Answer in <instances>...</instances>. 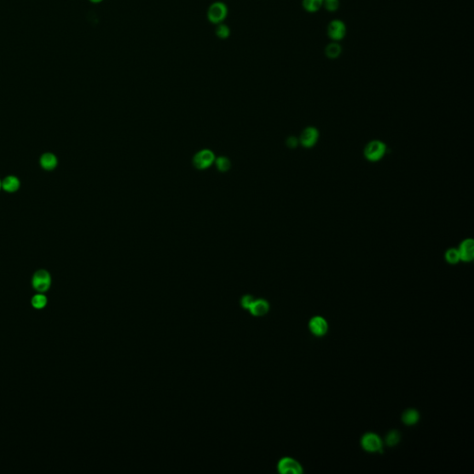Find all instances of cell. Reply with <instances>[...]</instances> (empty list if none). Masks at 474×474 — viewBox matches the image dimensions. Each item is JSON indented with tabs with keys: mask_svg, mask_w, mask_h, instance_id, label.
Here are the masks:
<instances>
[{
	"mask_svg": "<svg viewBox=\"0 0 474 474\" xmlns=\"http://www.w3.org/2000/svg\"><path fill=\"white\" fill-rule=\"evenodd\" d=\"M386 153V145L380 140H373L368 143L364 148V156L369 162H376L382 160Z\"/></svg>",
	"mask_w": 474,
	"mask_h": 474,
	"instance_id": "1",
	"label": "cell"
},
{
	"mask_svg": "<svg viewBox=\"0 0 474 474\" xmlns=\"http://www.w3.org/2000/svg\"><path fill=\"white\" fill-rule=\"evenodd\" d=\"M228 16V7L224 2L216 1L208 7L207 17L208 20L213 24H220L225 21Z\"/></svg>",
	"mask_w": 474,
	"mask_h": 474,
	"instance_id": "2",
	"label": "cell"
},
{
	"mask_svg": "<svg viewBox=\"0 0 474 474\" xmlns=\"http://www.w3.org/2000/svg\"><path fill=\"white\" fill-rule=\"evenodd\" d=\"M33 287L39 293H45L51 285V276L46 270H39L34 274Z\"/></svg>",
	"mask_w": 474,
	"mask_h": 474,
	"instance_id": "3",
	"label": "cell"
},
{
	"mask_svg": "<svg viewBox=\"0 0 474 474\" xmlns=\"http://www.w3.org/2000/svg\"><path fill=\"white\" fill-rule=\"evenodd\" d=\"M361 446L366 451L371 452H382V441L378 434L374 433H368L364 434L361 438Z\"/></svg>",
	"mask_w": 474,
	"mask_h": 474,
	"instance_id": "4",
	"label": "cell"
},
{
	"mask_svg": "<svg viewBox=\"0 0 474 474\" xmlns=\"http://www.w3.org/2000/svg\"><path fill=\"white\" fill-rule=\"evenodd\" d=\"M327 35L334 42L343 40L347 35V26L340 20H334L327 26Z\"/></svg>",
	"mask_w": 474,
	"mask_h": 474,
	"instance_id": "5",
	"label": "cell"
},
{
	"mask_svg": "<svg viewBox=\"0 0 474 474\" xmlns=\"http://www.w3.org/2000/svg\"><path fill=\"white\" fill-rule=\"evenodd\" d=\"M277 468L280 473L301 474L303 472L300 463L289 457L281 458V460L278 463Z\"/></svg>",
	"mask_w": 474,
	"mask_h": 474,
	"instance_id": "6",
	"label": "cell"
},
{
	"mask_svg": "<svg viewBox=\"0 0 474 474\" xmlns=\"http://www.w3.org/2000/svg\"><path fill=\"white\" fill-rule=\"evenodd\" d=\"M214 162V154L212 151L208 150V149L199 151L195 155L193 160L195 167L200 170L208 168Z\"/></svg>",
	"mask_w": 474,
	"mask_h": 474,
	"instance_id": "7",
	"label": "cell"
},
{
	"mask_svg": "<svg viewBox=\"0 0 474 474\" xmlns=\"http://www.w3.org/2000/svg\"><path fill=\"white\" fill-rule=\"evenodd\" d=\"M318 130L315 127H311V126L303 130V132L301 133L300 136H299L300 145H303L304 147H306V148H310V147L314 146L316 145V143L318 142Z\"/></svg>",
	"mask_w": 474,
	"mask_h": 474,
	"instance_id": "8",
	"label": "cell"
},
{
	"mask_svg": "<svg viewBox=\"0 0 474 474\" xmlns=\"http://www.w3.org/2000/svg\"><path fill=\"white\" fill-rule=\"evenodd\" d=\"M310 332L314 336H324L328 332V323L322 316H315L311 318L308 324Z\"/></svg>",
	"mask_w": 474,
	"mask_h": 474,
	"instance_id": "9",
	"label": "cell"
},
{
	"mask_svg": "<svg viewBox=\"0 0 474 474\" xmlns=\"http://www.w3.org/2000/svg\"><path fill=\"white\" fill-rule=\"evenodd\" d=\"M458 253L460 257V260L464 262H470L474 258V243L473 239L467 238L463 240L458 247Z\"/></svg>",
	"mask_w": 474,
	"mask_h": 474,
	"instance_id": "10",
	"label": "cell"
},
{
	"mask_svg": "<svg viewBox=\"0 0 474 474\" xmlns=\"http://www.w3.org/2000/svg\"><path fill=\"white\" fill-rule=\"evenodd\" d=\"M249 310L253 316L261 317L269 312L270 304L265 299H255L251 306H249Z\"/></svg>",
	"mask_w": 474,
	"mask_h": 474,
	"instance_id": "11",
	"label": "cell"
},
{
	"mask_svg": "<svg viewBox=\"0 0 474 474\" xmlns=\"http://www.w3.org/2000/svg\"><path fill=\"white\" fill-rule=\"evenodd\" d=\"M41 166L46 171H51L56 168L58 164V160L52 153H46L40 159Z\"/></svg>",
	"mask_w": 474,
	"mask_h": 474,
	"instance_id": "12",
	"label": "cell"
},
{
	"mask_svg": "<svg viewBox=\"0 0 474 474\" xmlns=\"http://www.w3.org/2000/svg\"><path fill=\"white\" fill-rule=\"evenodd\" d=\"M1 187L9 193L17 191L20 187V181L15 176H8L1 182Z\"/></svg>",
	"mask_w": 474,
	"mask_h": 474,
	"instance_id": "13",
	"label": "cell"
},
{
	"mask_svg": "<svg viewBox=\"0 0 474 474\" xmlns=\"http://www.w3.org/2000/svg\"><path fill=\"white\" fill-rule=\"evenodd\" d=\"M342 53V46L337 42H332L325 47V56L330 59H336Z\"/></svg>",
	"mask_w": 474,
	"mask_h": 474,
	"instance_id": "14",
	"label": "cell"
},
{
	"mask_svg": "<svg viewBox=\"0 0 474 474\" xmlns=\"http://www.w3.org/2000/svg\"><path fill=\"white\" fill-rule=\"evenodd\" d=\"M419 420H420V414L416 410H413V409L407 410L402 415V421L408 426L416 424L417 422H419Z\"/></svg>",
	"mask_w": 474,
	"mask_h": 474,
	"instance_id": "15",
	"label": "cell"
},
{
	"mask_svg": "<svg viewBox=\"0 0 474 474\" xmlns=\"http://www.w3.org/2000/svg\"><path fill=\"white\" fill-rule=\"evenodd\" d=\"M323 5L324 0H302L303 9L309 13L319 12Z\"/></svg>",
	"mask_w": 474,
	"mask_h": 474,
	"instance_id": "16",
	"label": "cell"
},
{
	"mask_svg": "<svg viewBox=\"0 0 474 474\" xmlns=\"http://www.w3.org/2000/svg\"><path fill=\"white\" fill-rule=\"evenodd\" d=\"M215 35L218 38L225 40L227 38H229V36L231 35V30L228 25H226L224 23H220V24H217V27L215 30Z\"/></svg>",
	"mask_w": 474,
	"mask_h": 474,
	"instance_id": "17",
	"label": "cell"
},
{
	"mask_svg": "<svg viewBox=\"0 0 474 474\" xmlns=\"http://www.w3.org/2000/svg\"><path fill=\"white\" fill-rule=\"evenodd\" d=\"M445 260L452 265L457 264L460 261V257H459V253H458L457 249H447L446 252H445Z\"/></svg>",
	"mask_w": 474,
	"mask_h": 474,
	"instance_id": "18",
	"label": "cell"
},
{
	"mask_svg": "<svg viewBox=\"0 0 474 474\" xmlns=\"http://www.w3.org/2000/svg\"><path fill=\"white\" fill-rule=\"evenodd\" d=\"M46 304H47V299H46V296L42 295V294L35 295L32 298V306H34L36 309L44 308L46 306Z\"/></svg>",
	"mask_w": 474,
	"mask_h": 474,
	"instance_id": "19",
	"label": "cell"
},
{
	"mask_svg": "<svg viewBox=\"0 0 474 474\" xmlns=\"http://www.w3.org/2000/svg\"><path fill=\"white\" fill-rule=\"evenodd\" d=\"M215 162H216V166L218 170L222 173L227 172L231 167V162L226 156H220L217 160H215Z\"/></svg>",
	"mask_w": 474,
	"mask_h": 474,
	"instance_id": "20",
	"label": "cell"
},
{
	"mask_svg": "<svg viewBox=\"0 0 474 474\" xmlns=\"http://www.w3.org/2000/svg\"><path fill=\"white\" fill-rule=\"evenodd\" d=\"M400 437H401V435L399 434V431L392 430L388 433L387 436H386V444L389 446H394V445L399 444Z\"/></svg>",
	"mask_w": 474,
	"mask_h": 474,
	"instance_id": "21",
	"label": "cell"
},
{
	"mask_svg": "<svg viewBox=\"0 0 474 474\" xmlns=\"http://www.w3.org/2000/svg\"><path fill=\"white\" fill-rule=\"evenodd\" d=\"M340 1L339 0H324V9L329 12H335L339 9Z\"/></svg>",
	"mask_w": 474,
	"mask_h": 474,
	"instance_id": "22",
	"label": "cell"
},
{
	"mask_svg": "<svg viewBox=\"0 0 474 474\" xmlns=\"http://www.w3.org/2000/svg\"><path fill=\"white\" fill-rule=\"evenodd\" d=\"M254 300L255 298L252 295H244L243 297L241 298V306H243L245 309L249 310V306H251V304L253 303Z\"/></svg>",
	"mask_w": 474,
	"mask_h": 474,
	"instance_id": "23",
	"label": "cell"
},
{
	"mask_svg": "<svg viewBox=\"0 0 474 474\" xmlns=\"http://www.w3.org/2000/svg\"><path fill=\"white\" fill-rule=\"evenodd\" d=\"M297 139H295V137H289L288 141H287V145H289L290 147H295L297 145Z\"/></svg>",
	"mask_w": 474,
	"mask_h": 474,
	"instance_id": "24",
	"label": "cell"
},
{
	"mask_svg": "<svg viewBox=\"0 0 474 474\" xmlns=\"http://www.w3.org/2000/svg\"><path fill=\"white\" fill-rule=\"evenodd\" d=\"M89 1H90V2H92V3H95V4H98V3L102 2L103 0H89Z\"/></svg>",
	"mask_w": 474,
	"mask_h": 474,
	"instance_id": "25",
	"label": "cell"
},
{
	"mask_svg": "<svg viewBox=\"0 0 474 474\" xmlns=\"http://www.w3.org/2000/svg\"><path fill=\"white\" fill-rule=\"evenodd\" d=\"M0 188H1V182H0Z\"/></svg>",
	"mask_w": 474,
	"mask_h": 474,
	"instance_id": "26",
	"label": "cell"
}]
</instances>
